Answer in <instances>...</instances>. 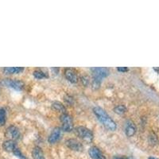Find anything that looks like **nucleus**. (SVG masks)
Segmentation results:
<instances>
[{
    "label": "nucleus",
    "instance_id": "nucleus-23",
    "mask_svg": "<svg viewBox=\"0 0 159 159\" xmlns=\"http://www.w3.org/2000/svg\"><path fill=\"white\" fill-rule=\"evenodd\" d=\"M117 70L119 71V72H127L129 69H128V68H127V67H118Z\"/></svg>",
    "mask_w": 159,
    "mask_h": 159
},
{
    "label": "nucleus",
    "instance_id": "nucleus-22",
    "mask_svg": "<svg viewBox=\"0 0 159 159\" xmlns=\"http://www.w3.org/2000/svg\"><path fill=\"white\" fill-rule=\"evenodd\" d=\"M80 80H81L82 84H83L84 86H85V87H87L88 85L89 84V83H90V79H89V77L88 76H81Z\"/></svg>",
    "mask_w": 159,
    "mask_h": 159
},
{
    "label": "nucleus",
    "instance_id": "nucleus-20",
    "mask_svg": "<svg viewBox=\"0 0 159 159\" xmlns=\"http://www.w3.org/2000/svg\"><path fill=\"white\" fill-rule=\"evenodd\" d=\"M101 80H99L93 79L92 80V89L94 90H96V89H99L100 85H101Z\"/></svg>",
    "mask_w": 159,
    "mask_h": 159
},
{
    "label": "nucleus",
    "instance_id": "nucleus-21",
    "mask_svg": "<svg viewBox=\"0 0 159 159\" xmlns=\"http://www.w3.org/2000/svg\"><path fill=\"white\" fill-rule=\"evenodd\" d=\"M64 99H65V103L69 105H72L75 102L74 98L72 97V96H69V95H65V97H64Z\"/></svg>",
    "mask_w": 159,
    "mask_h": 159
},
{
    "label": "nucleus",
    "instance_id": "nucleus-8",
    "mask_svg": "<svg viewBox=\"0 0 159 159\" xmlns=\"http://www.w3.org/2000/svg\"><path fill=\"white\" fill-rule=\"evenodd\" d=\"M61 138V129L60 127H56L52 130L51 134H49L48 138V142L50 144H54L57 142H58Z\"/></svg>",
    "mask_w": 159,
    "mask_h": 159
},
{
    "label": "nucleus",
    "instance_id": "nucleus-10",
    "mask_svg": "<svg viewBox=\"0 0 159 159\" xmlns=\"http://www.w3.org/2000/svg\"><path fill=\"white\" fill-rule=\"evenodd\" d=\"M89 154L92 159H106L101 150L96 147H91L89 150Z\"/></svg>",
    "mask_w": 159,
    "mask_h": 159
},
{
    "label": "nucleus",
    "instance_id": "nucleus-2",
    "mask_svg": "<svg viewBox=\"0 0 159 159\" xmlns=\"http://www.w3.org/2000/svg\"><path fill=\"white\" fill-rule=\"evenodd\" d=\"M76 133L78 137H80L82 140H84L86 143H92L93 139H94V134L92 133L90 129L85 127H77L76 129Z\"/></svg>",
    "mask_w": 159,
    "mask_h": 159
},
{
    "label": "nucleus",
    "instance_id": "nucleus-12",
    "mask_svg": "<svg viewBox=\"0 0 159 159\" xmlns=\"http://www.w3.org/2000/svg\"><path fill=\"white\" fill-rule=\"evenodd\" d=\"M23 67H7L3 69V72L5 74H18L24 71Z\"/></svg>",
    "mask_w": 159,
    "mask_h": 159
},
{
    "label": "nucleus",
    "instance_id": "nucleus-24",
    "mask_svg": "<svg viewBox=\"0 0 159 159\" xmlns=\"http://www.w3.org/2000/svg\"><path fill=\"white\" fill-rule=\"evenodd\" d=\"M113 159H129L128 157H125V156H115Z\"/></svg>",
    "mask_w": 159,
    "mask_h": 159
},
{
    "label": "nucleus",
    "instance_id": "nucleus-25",
    "mask_svg": "<svg viewBox=\"0 0 159 159\" xmlns=\"http://www.w3.org/2000/svg\"><path fill=\"white\" fill-rule=\"evenodd\" d=\"M51 70H52V72H53V73L56 75L57 74L58 72H59V69H58V68H52V69H51Z\"/></svg>",
    "mask_w": 159,
    "mask_h": 159
},
{
    "label": "nucleus",
    "instance_id": "nucleus-4",
    "mask_svg": "<svg viewBox=\"0 0 159 159\" xmlns=\"http://www.w3.org/2000/svg\"><path fill=\"white\" fill-rule=\"evenodd\" d=\"M2 84L6 87L11 88V89H15L17 91H21L24 89L25 84L21 80H17L13 79H4L2 80Z\"/></svg>",
    "mask_w": 159,
    "mask_h": 159
},
{
    "label": "nucleus",
    "instance_id": "nucleus-17",
    "mask_svg": "<svg viewBox=\"0 0 159 159\" xmlns=\"http://www.w3.org/2000/svg\"><path fill=\"white\" fill-rule=\"evenodd\" d=\"M7 121V112L4 108H0V127L4 126Z\"/></svg>",
    "mask_w": 159,
    "mask_h": 159
},
{
    "label": "nucleus",
    "instance_id": "nucleus-15",
    "mask_svg": "<svg viewBox=\"0 0 159 159\" xmlns=\"http://www.w3.org/2000/svg\"><path fill=\"white\" fill-rule=\"evenodd\" d=\"M52 108L58 112H61L62 114L66 113V107L65 105L59 101H55L52 103Z\"/></svg>",
    "mask_w": 159,
    "mask_h": 159
},
{
    "label": "nucleus",
    "instance_id": "nucleus-5",
    "mask_svg": "<svg viewBox=\"0 0 159 159\" xmlns=\"http://www.w3.org/2000/svg\"><path fill=\"white\" fill-rule=\"evenodd\" d=\"M91 71L93 75V79L101 80L104 77H107L109 75V69L104 67H98V68H92Z\"/></svg>",
    "mask_w": 159,
    "mask_h": 159
},
{
    "label": "nucleus",
    "instance_id": "nucleus-19",
    "mask_svg": "<svg viewBox=\"0 0 159 159\" xmlns=\"http://www.w3.org/2000/svg\"><path fill=\"white\" fill-rule=\"evenodd\" d=\"M13 154H15L17 157H18V158H20V159H26L25 156L22 154V151H21V150H20V149L18 148V147H16V148L14 150V151H13Z\"/></svg>",
    "mask_w": 159,
    "mask_h": 159
},
{
    "label": "nucleus",
    "instance_id": "nucleus-18",
    "mask_svg": "<svg viewBox=\"0 0 159 159\" xmlns=\"http://www.w3.org/2000/svg\"><path fill=\"white\" fill-rule=\"evenodd\" d=\"M127 108L126 107V106H124V105L123 104L118 105V106L115 107L114 108V111L118 115L124 114L125 112H127Z\"/></svg>",
    "mask_w": 159,
    "mask_h": 159
},
{
    "label": "nucleus",
    "instance_id": "nucleus-13",
    "mask_svg": "<svg viewBox=\"0 0 159 159\" xmlns=\"http://www.w3.org/2000/svg\"><path fill=\"white\" fill-rule=\"evenodd\" d=\"M2 147H3V149L6 150V151L13 152L14 151V150L17 147V145L15 141L8 139V140L4 142L3 144H2Z\"/></svg>",
    "mask_w": 159,
    "mask_h": 159
},
{
    "label": "nucleus",
    "instance_id": "nucleus-6",
    "mask_svg": "<svg viewBox=\"0 0 159 159\" xmlns=\"http://www.w3.org/2000/svg\"><path fill=\"white\" fill-rule=\"evenodd\" d=\"M6 137H7L10 140H18V139H20V136H21V134H20V131L18 130V128L15 126H10L7 130H6L5 133Z\"/></svg>",
    "mask_w": 159,
    "mask_h": 159
},
{
    "label": "nucleus",
    "instance_id": "nucleus-16",
    "mask_svg": "<svg viewBox=\"0 0 159 159\" xmlns=\"http://www.w3.org/2000/svg\"><path fill=\"white\" fill-rule=\"evenodd\" d=\"M33 75H34V76L38 80H42L44 79V78H47V75L45 74L43 71L40 70V69H37V70L34 71Z\"/></svg>",
    "mask_w": 159,
    "mask_h": 159
},
{
    "label": "nucleus",
    "instance_id": "nucleus-26",
    "mask_svg": "<svg viewBox=\"0 0 159 159\" xmlns=\"http://www.w3.org/2000/svg\"><path fill=\"white\" fill-rule=\"evenodd\" d=\"M149 159H157V158H156V157H149Z\"/></svg>",
    "mask_w": 159,
    "mask_h": 159
},
{
    "label": "nucleus",
    "instance_id": "nucleus-14",
    "mask_svg": "<svg viewBox=\"0 0 159 159\" xmlns=\"http://www.w3.org/2000/svg\"><path fill=\"white\" fill-rule=\"evenodd\" d=\"M32 156L34 159H45L43 150L39 147H35L33 149Z\"/></svg>",
    "mask_w": 159,
    "mask_h": 159
},
{
    "label": "nucleus",
    "instance_id": "nucleus-7",
    "mask_svg": "<svg viewBox=\"0 0 159 159\" xmlns=\"http://www.w3.org/2000/svg\"><path fill=\"white\" fill-rule=\"evenodd\" d=\"M65 143H66V146H67L70 150H74V151H81L84 148L82 143H80V142L78 141L77 139H68L67 141L65 142Z\"/></svg>",
    "mask_w": 159,
    "mask_h": 159
},
{
    "label": "nucleus",
    "instance_id": "nucleus-11",
    "mask_svg": "<svg viewBox=\"0 0 159 159\" xmlns=\"http://www.w3.org/2000/svg\"><path fill=\"white\" fill-rule=\"evenodd\" d=\"M136 132V126L132 121H127L125 128V133L127 137H131Z\"/></svg>",
    "mask_w": 159,
    "mask_h": 159
},
{
    "label": "nucleus",
    "instance_id": "nucleus-9",
    "mask_svg": "<svg viewBox=\"0 0 159 159\" xmlns=\"http://www.w3.org/2000/svg\"><path fill=\"white\" fill-rule=\"evenodd\" d=\"M65 76L70 83L76 84L78 82L77 73L72 69H65Z\"/></svg>",
    "mask_w": 159,
    "mask_h": 159
},
{
    "label": "nucleus",
    "instance_id": "nucleus-1",
    "mask_svg": "<svg viewBox=\"0 0 159 159\" xmlns=\"http://www.w3.org/2000/svg\"><path fill=\"white\" fill-rule=\"evenodd\" d=\"M93 112L99 121L104 125V127H106L110 130H116V127H117L116 122L110 117V116L103 108L99 107H96L93 108Z\"/></svg>",
    "mask_w": 159,
    "mask_h": 159
},
{
    "label": "nucleus",
    "instance_id": "nucleus-3",
    "mask_svg": "<svg viewBox=\"0 0 159 159\" xmlns=\"http://www.w3.org/2000/svg\"><path fill=\"white\" fill-rule=\"evenodd\" d=\"M60 120L62 123L61 130L65 132H70L73 130V122L72 119L69 115L64 113L60 116Z\"/></svg>",
    "mask_w": 159,
    "mask_h": 159
}]
</instances>
